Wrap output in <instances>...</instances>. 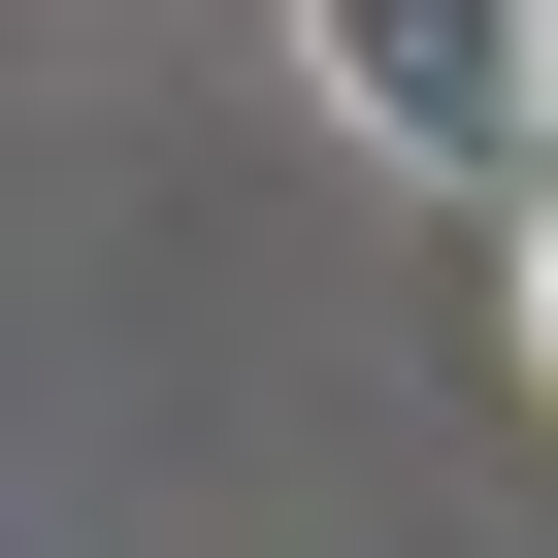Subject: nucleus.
<instances>
[{
	"label": "nucleus",
	"mask_w": 558,
	"mask_h": 558,
	"mask_svg": "<svg viewBox=\"0 0 558 558\" xmlns=\"http://www.w3.org/2000/svg\"><path fill=\"white\" fill-rule=\"evenodd\" d=\"M395 165H558V0H296Z\"/></svg>",
	"instance_id": "nucleus-1"
},
{
	"label": "nucleus",
	"mask_w": 558,
	"mask_h": 558,
	"mask_svg": "<svg viewBox=\"0 0 558 558\" xmlns=\"http://www.w3.org/2000/svg\"><path fill=\"white\" fill-rule=\"evenodd\" d=\"M525 362H558V230H525Z\"/></svg>",
	"instance_id": "nucleus-2"
}]
</instances>
